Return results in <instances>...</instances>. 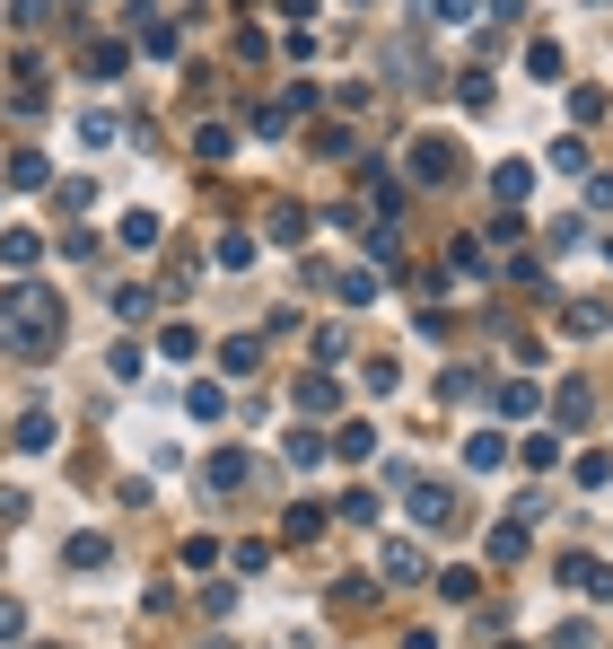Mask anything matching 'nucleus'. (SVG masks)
Segmentation results:
<instances>
[{"label":"nucleus","instance_id":"nucleus-5","mask_svg":"<svg viewBox=\"0 0 613 649\" xmlns=\"http://www.w3.org/2000/svg\"><path fill=\"white\" fill-rule=\"evenodd\" d=\"M561 579H570L579 597H613V571L596 562V553H570V562H561Z\"/></svg>","mask_w":613,"mask_h":649},{"label":"nucleus","instance_id":"nucleus-11","mask_svg":"<svg viewBox=\"0 0 613 649\" xmlns=\"http://www.w3.org/2000/svg\"><path fill=\"white\" fill-rule=\"evenodd\" d=\"M62 562H71V571H106V562H115V544H106V535H71V544H62Z\"/></svg>","mask_w":613,"mask_h":649},{"label":"nucleus","instance_id":"nucleus-7","mask_svg":"<svg viewBox=\"0 0 613 649\" xmlns=\"http://www.w3.org/2000/svg\"><path fill=\"white\" fill-rule=\"evenodd\" d=\"M9 185H18V193H44V185H53V158H44V149H18V158H9Z\"/></svg>","mask_w":613,"mask_h":649},{"label":"nucleus","instance_id":"nucleus-16","mask_svg":"<svg viewBox=\"0 0 613 649\" xmlns=\"http://www.w3.org/2000/svg\"><path fill=\"white\" fill-rule=\"evenodd\" d=\"M184 412H193V421H220V412H229V387H220V378H202V387L184 395Z\"/></svg>","mask_w":613,"mask_h":649},{"label":"nucleus","instance_id":"nucleus-23","mask_svg":"<svg viewBox=\"0 0 613 649\" xmlns=\"http://www.w3.org/2000/svg\"><path fill=\"white\" fill-rule=\"evenodd\" d=\"M229 149H237V132H229V124H202V132H193V158H229Z\"/></svg>","mask_w":613,"mask_h":649},{"label":"nucleus","instance_id":"nucleus-30","mask_svg":"<svg viewBox=\"0 0 613 649\" xmlns=\"http://www.w3.org/2000/svg\"><path fill=\"white\" fill-rule=\"evenodd\" d=\"M526 465H561V430H535L526 439Z\"/></svg>","mask_w":613,"mask_h":649},{"label":"nucleus","instance_id":"nucleus-19","mask_svg":"<svg viewBox=\"0 0 613 649\" xmlns=\"http://www.w3.org/2000/svg\"><path fill=\"white\" fill-rule=\"evenodd\" d=\"M526 553V519H499L490 526V562H517Z\"/></svg>","mask_w":613,"mask_h":649},{"label":"nucleus","instance_id":"nucleus-31","mask_svg":"<svg viewBox=\"0 0 613 649\" xmlns=\"http://www.w3.org/2000/svg\"><path fill=\"white\" fill-rule=\"evenodd\" d=\"M579 483H588V492H596V483H613V457H605V448H588V457H579Z\"/></svg>","mask_w":613,"mask_h":649},{"label":"nucleus","instance_id":"nucleus-10","mask_svg":"<svg viewBox=\"0 0 613 649\" xmlns=\"http://www.w3.org/2000/svg\"><path fill=\"white\" fill-rule=\"evenodd\" d=\"M465 465H474V474H499V465H508V439H499V430H474V439H465Z\"/></svg>","mask_w":613,"mask_h":649},{"label":"nucleus","instance_id":"nucleus-32","mask_svg":"<svg viewBox=\"0 0 613 649\" xmlns=\"http://www.w3.org/2000/svg\"><path fill=\"white\" fill-rule=\"evenodd\" d=\"M106 369H115L123 387H140V343H115V360H106Z\"/></svg>","mask_w":613,"mask_h":649},{"label":"nucleus","instance_id":"nucleus-17","mask_svg":"<svg viewBox=\"0 0 613 649\" xmlns=\"http://www.w3.org/2000/svg\"><path fill=\"white\" fill-rule=\"evenodd\" d=\"M490 193H499V202H526V193H535V167H526V158H517V167H499V176H490Z\"/></svg>","mask_w":613,"mask_h":649},{"label":"nucleus","instance_id":"nucleus-22","mask_svg":"<svg viewBox=\"0 0 613 649\" xmlns=\"http://www.w3.org/2000/svg\"><path fill=\"white\" fill-rule=\"evenodd\" d=\"M272 238L298 247V238H307V211H298V202H272Z\"/></svg>","mask_w":613,"mask_h":649},{"label":"nucleus","instance_id":"nucleus-25","mask_svg":"<svg viewBox=\"0 0 613 649\" xmlns=\"http://www.w3.org/2000/svg\"><path fill=\"white\" fill-rule=\"evenodd\" d=\"M158 352H167V360H193V352H202V334H193V325H167V334H158Z\"/></svg>","mask_w":613,"mask_h":649},{"label":"nucleus","instance_id":"nucleus-27","mask_svg":"<svg viewBox=\"0 0 613 649\" xmlns=\"http://www.w3.org/2000/svg\"><path fill=\"white\" fill-rule=\"evenodd\" d=\"M115 316H123V325H140V316H149V290H140V281H123V290H115Z\"/></svg>","mask_w":613,"mask_h":649},{"label":"nucleus","instance_id":"nucleus-28","mask_svg":"<svg viewBox=\"0 0 613 649\" xmlns=\"http://www.w3.org/2000/svg\"><path fill=\"white\" fill-rule=\"evenodd\" d=\"M80 140H88V149H106V140H115V115H106V106H88V115H80Z\"/></svg>","mask_w":613,"mask_h":649},{"label":"nucleus","instance_id":"nucleus-4","mask_svg":"<svg viewBox=\"0 0 613 649\" xmlns=\"http://www.w3.org/2000/svg\"><path fill=\"white\" fill-rule=\"evenodd\" d=\"M9 448H18V457H53V412H44V404H27V412H18V430H9Z\"/></svg>","mask_w":613,"mask_h":649},{"label":"nucleus","instance_id":"nucleus-34","mask_svg":"<svg viewBox=\"0 0 613 649\" xmlns=\"http://www.w3.org/2000/svg\"><path fill=\"white\" fill-rule=\"evenodd\" d=\"M220 263H229V272H245V263H254V238H237V229H229V238H220Z\"/></svg>","mask_w":613,"mask_h":649},{"label":"nucleus","instance_id":"nucleus-6","mask_svg":"<svg viewBox=\"0 0 613 649\" xmlns=\"http://www.w3.org/2000/svg\"><path fill=\"white\" fill-rule=\"evenodd\" d=\"M377 571H385V579H421V544H412V535H385V544H377Z\"/></svg>","mask_w":613,"mask_h":649},{"label":"nucleus","instance_id":"nucleus-13","mask_svg":"<svg viewBox=\"0 0 613 649\" xmlns=\"http://www.w3.org/2000/svg\"><path fill=\"white\" fill-rule=\"evenodd\" d=\"M334 404H342V387H334V378H298V412H307V421H325Z\"/></svg>","mask_w":613,"mask_h":649},{"label":"nucleus","instance_id":"nucleus-12","mask_svg":"<svg viewBox=\"0 0 613 649\" xmlns=\"http://www.w3.org/2000/svg\"><path fill=\"white\" fill-rule=\"evenodd\" d=\"M325 290H334V299H342V307H377V281H368L360 263H351V272H334V281H325Z\"/></svg>","mask_w":613,"mask_h":649},{"label":"nucleus","instance_id":"nucleus-33","mask_svg":"<svg viewBox=\"0 0 613 649\" xmlns=\"http://www.w3.org/2000/svg\"><path fill=\"white\" fill-rule=\"evenodd\" d=\"M360 378H368V395H394V360L377 352V360H360Z\"/></svg>","mask_w":613,"mask_h":649},{"label":"nucleus","instance_id":"nucleus-18","mask_svg":"<svg viewBox=\"0 0 613 649\" xmlns=\"http://www.w3.org/2000/svg\"><path fill=\"white\" fill-rule=\"evenodd\" d=\"M430 588H438V597H456V606H474V588H483V571H465V562H456V571H438Z\"/></svg>","mask_w":613,"mask_h":649},{"label":"nucleus","instance_id":"nucleus-26","mask_svg":"<svg viewBox=\"0 0 613 649\" xmlns=\"http://www.w3.org/2000/svg\"><path fill=\"white\" fill-rule=\"evenodd\" d=\"M123 62H131V53H123V44H88V80H115Z\"/></svg>","mask_w":613,"mask_h":649},{"label":"nucleus","instance_id":"nucleus-36","mask_svg":"<svg viewBox=\"0 0 613 649\" xmlns=\"http://www.w3.org/2000/svg\"><path fill=\"white\" fill-rule=\"evenodd\" d=\"M430 18H447V27H474V0H430Z\"/></svg>","mask_w":613,"mask_h":649},{"label":"nucleus","instance_id":"nucleus-24","mask_svg":"<svg viewBox=\"0 0 613 649\" xmlns=\"http://www.w3.org/2000/svg\"><path fill=\"white\" fill-rule=\"evenodd\" d=\"M535 404H543V395L526 387V378H508V387H499V412H508V421H526V412H535Z\"/></svg>","mask_w":613,"mask_h":649},{"label":"nucleus","instance_id":"nucleus-9","mask_svg":"<svg viewBox=\"0 0 613 649\" xmlns=\"http://www.w3.org/2000/svg\"><path fill=\"white\" fill-rule=\"evenodd\" d=\"M35 255H44L35 229H0V263H9V272H35Z\"/></svg>","mask_w":613,"mask_h":649},{"label":"nucleus","instance_id":"nucleus-15","mask_svg":"<svg viewBox=\"0 0 613 649\" xmlns=\"http://www.w3.org/2000/svg\"><path fill=\"white\" fill-rule=\"evenodd\" d=\"M123 247H131V255H149V247H158V211H123V229H115Z\"/></svg>","mask_w":613,"mask_h":649},{"label":"nucleus","instance_id":"nucleus-35","mask_svg":"<svg viewBox=\"0 0 613 649\" xmlns=\"http://www.w3.org/2000/svg\"><path fill=\"white\" fill-rule=\"evenodd\" d=\"M9 18H18V27H44V18H53V0H9Z\"/></svg>","mask_w":613,"mask_h":649},{"label":"nucleus","instance_id":"nucleus-2","mask_svg":"<svg viewBox=\"0 0 613 649\" xmlns=\"http://www.w3.org/2000/svg\"><path fill=\"white\" fill-rule=\"evenodd\" d=\"M456 158H465V149H456L447 132H421V140H412V185H456Z\"/></svg>","mask_w":613,"mask_h":649},{"label":"nucleus","instance_id":"nucleus-37","mask_svg":"<svg viewBox=\"0 0 613 649\" xmlns=\"http://www.w3.org/2000/svg\"><path fill=\"white\" fill-rule=\"evenodd\" d=\"M18 632H27V606H18V597H0V641H18Z\"/></svg>","mask_w":613,"mask_h":649},{"label":"nucleus","instance_id":"nucleus-29","mask_svg":"<svg viewBox=\"0 0 613 649\" xmlns=\"http://www.w3.org/2000/svg\"><path fill=\"white\" fill-rule=\"evenodd\" d=\"M526 71L535 80H561V44H526Z\"/></svg>","mask_w":613,"mask_h":649},{"label":"nucleus","instance_id":"nucleus-8","mask_svg":"<svg viewBox=\"0 0 613 649\" xmlns=\"http://www.w3.org/2000/svg\"><path fill=\"white\" fill-rule=\"evenodd\" d=\"M325 457H334V439H325V430H307V421H298V430H289V465H298V474H316V465H325Z\"/></svg>","mask_w":613,"mask_h":649},{"label":"nucleus","instance_id":"nucleus-1","mask_svg":"<svg viewBox=\"0 0 613 649\" xmlns=\"http://www.w3.org/2000/svg\"><path fill=\"white\" fill-rule=\"evenodd\" d=\"M0 343H9L18 360H44V352L62 343V307H53V290H35V281L9 290V299H0Z\"/></svg>","mask_w":613,"mask_h":649},{"label":"nucleus","instance_id":"nucleus-20","mask_svg":"<svg viewBox=\"0 0 613 649\" xmlns=\"http://www.w3.org/2000/svg\"><path fill=\"white\" fill-rule=\"evenodd\" d=\"M211 492H245V457H237V448L211 457Z\"/></svg>","mask_w":613,"mask_h":649},{"label":"nucleus","instance_id":"nucleus-21","mask_svg":"<svg viewBox=\"0 0 613 649\" xmlns=\"http://www.w3.org/2000/svg\"><path fill=\"white\" fill-rule=\"evenodd\" d=\"M131 18H140V44H149V53H176V27H167L158 9H131Z\"/></svg>","mask_w":613,"mask_h":649},{"label":"nucleus","instance_id":"nucleus-14","mask_svg":"<svg viewBox=\"0 0 613 649\" xmlns=\"http://www.w3.org/2000/svg\"><path fill=\"white\" fill-rule=\"evenodd\" d=\"M334 457L368 465V457H377V430H368V421H342V430H334Z\"/></svg>","mask_w":613,"mask_h":649},{"label":"nucleus","instance_id":"nucleus-3","mask_svg":"<svg viewBox=\"0 0 613 649\" xmlns=\"http://www.w3.org/2000/svg\"><path fill=\"white\" fill-rule=\"evenodd\" d=\"M412 492V526H465V501L447 483H403Z\"/></svg>","mask_w":613,"mask_h":649}]
</instances>
